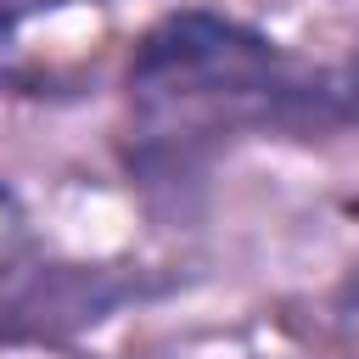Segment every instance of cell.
I'll use <instances>...</instances> for the list:
<instances>
[{
  "label": "cell",
  "instance_id": "cell-1",
  "mask_svg": "<svg viewBox=\"0 0 359 359\" xmlns=\"http://www.w3.org/2000/svg\"><path fill=\"white\" fill-rule=\"evenodd\" d=\"M342 90H303L275 50L241 17L185 6L157 17L129 56V112L146 157L180 163L219 135L258 123H292Z\"/></svg>",
  "mask_w": 359,
  "mask_h": 359
},
{
  "label": "cell",
  "instance_id": "cell-2",
  "mask_svg": "<svg viewBox=\"0 0 359 359\" xmlns=\"http://www.w3.org/2000/svg\"><path fill=\"white\" fill-rule=\"evenodd\" d=\"M22 241H28V224H22V208H17V196L0 185V275L17 264V252H22Z\"/></svg>",
  "mask_w": 359,
  "mask_h": 359
},
{
  "label": "cell",
  "instance_id": "cell-3",
  "mask_svg": "<svg viewBox=\"0 0 359 359\" xmlns=\"http://www.w3.org/2000/svg\"><path fill=\"white\" fill-rule=\"evenodd\" d=\"M337 331L348 337V348L359 353V269L342 280V292H337Z\"/></svg>",
  "mask_w": 359,
  "mask_h": 359
},
{
  "label": "cell",
  "instance_id": "cell-4",
  "mask_svg": "<svg viewBox=\"0 0 359 359\" xmlns=\"http://www.w3.org/2000/svg\"><path fill=\"white\" fill-rule=\"evenodd\" d=\"M56 6H67V0H0V34L22 28V22H34V17L56 11Z\"/></svg>",
  "mask_w": 359,
  "mask_h": 359
},
{
  "label": "cell",
  "instance_id": "cell-5",
  "mask_svg": "<svg viewBox=\"0 0 359 359\" xmlns=\"http://www.w3.org/2000/svg\"><path fill=\"white\" fill-rule=\"evenodd\" d=\"M342 95L359 107V56H353V67H348V84H342Z\"/></svg>",
  "mask_w": 359,
  "mask_h": 359
}]
</instances>
